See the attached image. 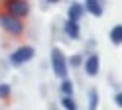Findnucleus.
<instances>
[{
	"mask_svg": "<svg viewBox=\"0 0 122 110\" xmlns=\"http://www.w3.org/2000/svg\"><path fill=\"white\" fill-rule=\"evenodd\" d=\"M83 8H85V12L93 14L95 18H101L102 12H104V4H102V0H85V2H83Z\"/></svg>",
	"mask_w": 122,
	"mask_h": 110,
	"instance_id": "8",
	"label": "nucleus"
},
{
	"mask_svg": "<svg viewBox=\"0 0 122 110\" xmlns=\"http://www.w3.org/2000/svg\"><path fill=\"white\" fill-rule=\"evenodd\" d=\"M63 34L69 37V39H81V22L65 20V24H63Z\"/></svg>",
	"mask_w": 122,
	"mask_h": 110,
	"instance_id": "7",
	"label": "nucleus"
},
{
	"mask_svg": "<svg viewBox=\"0 0 122 110\" xmlns=\"http://www.w3.org/2000/svg\"><path fill=\"white\" fill-rule=\"evenodd\" d=\"M34 57H36V49L32 45H20L10 53L8 61H10L12 67H22V65H26V63H30Z\"/></svg>",
	"mask_w": 122,
	"mask_h": 110,
	"instance_id": "4",
	"label": "nucleus"
},
{
	"mask_svg": "<svg viewBox=\"0 0 122 110\" xmlns=\"http://www.w3.org/2000/svg\"><path fill=\"white\" fill-rule=\"evenodd\" d=\"M83 69H85V73L89 77H97L98 71H101V57H98L97 53H91L87 59H83Z\"/></svg>",
	"mask_w": 122,
	"mask_h": 110,
	"instance_id": "5",
	"label": "nucleus"
},
{
	"mask_svg": "<svg viewBox=\"0 0 122 110\" xmlns=\"http://www.w3.org/2000/svg\"><path fill=\"white\" fill-rule=\"evenodd\" d=\"M12 96V86L8 83H0V100H8Z\"/></svg>",
	"mask_w": 122,
	"mask_h": 110,
	"instance_id": "14",
	"label": "nucleus"
},
{
	"mask_svg": "<svg viewBox=\"0 0 122 110\" xmlns=\"http://www.w3.org/2000/svg\"><path fill=\"white\" fill-rule=\"evenodd\" d=\"M51 69H53V75H55L59 81L69 79V65H67V57H65V53L61 51L59 47H53V49H51Z\"/></svg>",
	"mask_w": 122,
	"mask_h": 110,
	"instance_id": "3",
	"label": "nucleus"
},
{
	"mask_svg": "<svg viewBox=\"0 0 122 110\" xmlns=\"http://www.w3.org/2000/svg\"><path fill=\"white\" fill-rule=\"evenodd\" d=\"M73 90H75V86H73V83L69 81V79H63V81L59 83V92H61V96H73Z\"/></svg>",
	"mask_w": 122,
	"mask_h": 110,
	"instance_id": "10",
	"label": "nucleus"
},
{
	"mask_svg": "<svg viewBox=\"0 0 122 110\" xmlns=\"http://www.w3.org/2000/svg\"><path fill=\"white\" fill-rule=\"evenodd\" d=\"M67 65L73 67V69H79V67L83 65V55L75 53V55H71V57H67Z\"/></svg>",
	"mask_w": 122,
	"mask_h": 110,
	"instance_id": "13",
	"label": "nucleus"
},
{
	"mask_svg": "<svg viewBox=\"0 0 122 110\" xmlns=\"http://www.w3.org/2000/svg\"><path fill=\"white\" fill-rule=\"evenodd\" d=\"M0 28H2L10 37H22L26 34L24 20H20V18H16V16H12V14L4 12V10H0Z\"/></svg>",
	"mask_w": 122,
	"mask_h": 110,
	"instance_id": "1",
	"label": "nucleus"
},
{
	"mask_svg": "<svg viewBox=\"0 0 122 110\" xmlns=\"http://www.w3.org/2000/svg\"><path fill=\"white\" fill-rule=\"evenodd\" d=\"M114 104H116V106H122V92H120V90L114 92Z\"/></svg>",
	"mask_w": 122,
	"mask_h": 110,
	"instance_id": "15",
	"label": "nucleus"
},
{
	"mask_svg": "<svg viewBox=\"0 0 122 110\" xmlns=\"http://www.w3.org/2000/svg\"><path fill=\"white\" fill-rule=\"evenodd\" d=\"M85 14L87 12L83 8V2H71L69 8H67V20H71V22H81Z\"/></svg>",
	"mask_w": 122,
	"mask_h": 110,
	"instance_id": "6",
	"label": "nucleus"
},
{
	"mask_svg": "<svg viewBox=\"0 0 122 110\" xmlns=\"http://www.w3.org/2000/svg\"><path fill=\"white\" fill-rule=\"evenodd\" d=\"M102 2H104V0H102Z\"/></svg>",
	"mask_w": 122,
	"mask_h": 110,
	"instance_id": "18",
	"label": "nucleus"
},
{
	"mask_svg": "<svg viewBox=\"0 0 122 110\" xmlns=\"http://www.w3.org/2000/svg\"><path fill=\"white\" fill-rule=\"evenodd\" d=\"M98 106V90L93 89V90H89V110H97Z\"/></svg>",
	"mask_w": 122,
	"mask_h": 110,
	"instance_id": "12",
	"label": "nucleus"
},
{
	"mask_svg": "<svg viewBox=\"0 0 122 110\" xmlns=\"http://www.w3.org/2000/svg\"><path fill=\"white\" fill-rule=\"evenodd\" d=\"M61 0H45V4H59Z\"/></svg>",
	"mask_w": 122,
	"mask_h": 110,
	"instance_id": "16",
	"label": "nucleus"
},
{
	"mask_svg": "<svg viewBox=\"0 0 122 110\" xmlns=\"http://www.w3.org/2000/svg\"><path fill=\"white\" fill-rule=\"evenodd\" d=\"M108 37H110V41L114 45H120L122 43V26H120V24L112 26V30L108 31Z\"/></svg>",
	"mask_w": 122,
	"mask_h": 110,
	"instance_id": "9",
	"label": "nucleus"
},
{
	"mask_svg": "<svg viewBox=\"0 0 122 110\" xmlns=\"http://www.w3.org/2000/svg\"><path fill=\"white\" fill-rule=\"evenodd\" d=\"M61 106H63L65 110H79L77 100H75L73 96H61Z\"/></svg>",
	"mask_w": 122,
	"mask_h": 110,
	"instance_id": "11",
	"label": "nucleus"
},
{
	"mask_svg": "<svg viewBox=\"0 0 122 110\" xmlns=\"http://www.w3.org/2000/svg\"><path fill=\"white\" fill-rule=\"evenodd\" d=\"M51 110H55V108H51Z\"/></svg>",
	"mask_w": 122,
	"mask_h": 110,
	"instance_id": "17",
	"label": "nucleus"
},
{
	"mask_svg": "<svg viewBox=\"0 0 122 110\" xmlns=\"http://www.w3.org/2000/svg\"><path fill=\"white\" fill-rule=\"evenodd\" d=\"M0 6H2L4 12L16 16L20 20H26L30 16V12H32L30 0H0Z\"/></svg>",
	"mask_w": 122,
	"mask_h": 110,
	"instance_id": "2",
	"label": "nucleus"
}]
</instances>
